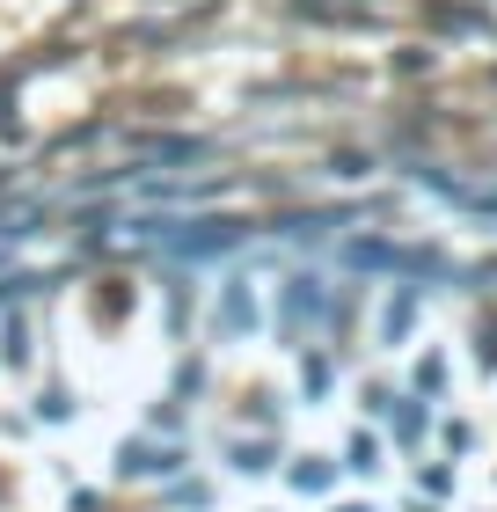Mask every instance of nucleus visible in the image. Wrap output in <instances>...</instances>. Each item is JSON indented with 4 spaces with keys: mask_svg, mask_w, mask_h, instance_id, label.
Instances as JSON below:
<instances>
[{
    "mask_svg": "<svg viewBox=\"0 0 497 512\" xmlns=\"http://www.w3.org/2000/svg\"><path fill=\"white\" fill-rule=\"evenodd\" d=\"M410 322H417V293H395V300H388V315H381V337L402 344V337H410Z\"/></svg>",
    "mask_w": 497,
    "mask_h": 512,
    "instance_id": "obj_1",
    "label": "nucleus"
},
{
    "mask_svg": "<svg viewBox=\"0 0 497 512\" xmlns=\"http://www.w3.org/2000/svg\"><path fill=\"white\" fill-rule=\"evenodd\" d=\"M249 322H256V308H249V293L234 286V293H227V308H220V330H249Z\"/></svg>",
    "mask_w": 497,
    "mask_h": 512,
    "instance_id": "obj_2",
    "label": "nucleus"
},
{
    "mask_svg": "<svg viewBox=\"0 0 497 512\" xmlns=\"http://www.w3.org/2000/svg\"><path fill=\"white\" fill-rule=\"evenodd\" d=\"M395 417V439H424V410L417 403H402V410H388Z\"/></svg>",
    "mask_w": 497,
    "mask_h": 512,
    "instance_id": "obj_3",
    "label": "nucleus"
},
{
    "mask_svg": "<svg viewBox=\"0 0 497 512\" xmlns=\"http://www.w3.org/2000/svg\"><path fill=\"white\" fill-rule=\"evenodd\" d=\"M293 483H300V491H322V483H329V461H300Z\"/></svg>",
    "mask_w": 497,
    "mask_h": 512,
    "instance_id": "obj_4",
    "label": "nucleus"
},
{
    "mask_svg": "<svg viewBox=\"0 0 497 512\" xmlns=\"http://www.w3.org/2000/svg\"><path fill=\"white\" fill-rule=\"evenodd\" d=\"M337 512H366V505H337Z\"/></svg>",
    "mask_w": 497,
    "mask_h": 512,
    "instance_id": "obj_5",
    "label": "nucleus"
}]
</instances>
